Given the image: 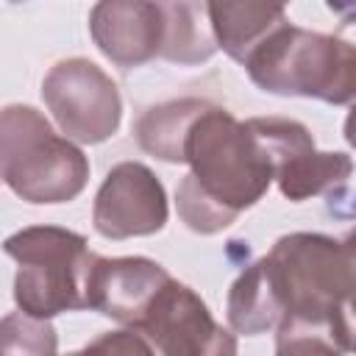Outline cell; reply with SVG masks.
Instances as JSON below:
<instances>
[{
  "label": "cell",
  "instance_id": "4",
  "mask_svg": "<svg viewBox=\"0 0 356 356\" xmlns=\"http://www.w3.org/2000/svg\"><path fill=\"white\" fill-rule=\"evenodd\" d=\"M264 278L278 300L281 323L303 320L334 325V317L353 289L345 250L325 234H286L259 259Z\"/></svg>",
  "mask_w": 356,
  "mask_h": 356
},
{
  "label": "cell",
  "instance_id": "11",
  "mask_svg": "<svg viewBox=\"0 0 356 356\" xmlns=\"http://www.w3.org/2000/svg\"><path fill=\"white\" fill-rule=\"evenodd\" d=\"M170 278L159 261L145 256H97L89 278V309L131 328Z\"/></svg>",
  "mask_w": 356,
  "mask_h": 356
},
{
  "label": "cell",
  "instance_id": "2",
  "mask_svg": "<svg viewBox=\"0 0 356 356\" xmlns=\"http://www.w3.org/2000/svg\"><path fill=\"white\" fill-rule=\"evenodd\" d=\"M3 250L17 261L14 300L19 312L50 320L89 309V278L97 253L89 250L81 234L58 225H31L11 234Z\"/></svg>",
  "mask_w": 356,
  "mask_h": 356
},
{
  "label": "cell",
  "instance_id": "15",
  "mask_svg": "<svg viewBox=\"0 0 356 356\" xmlns=\"http://www.w3.org/2000/svg\"><path fill=\"white\" fill-rule=\"evenodd\" d=\"M167 11V42L161 58L175 64L209 61L217 50V39L209 22L206 3H164Z\"/></svg>",
  "mask_w": 356,
  "mask_h": 356
},
{
  "label": "cell",
  "instance_id": "19",
  "mask_svg": "<svg viewBox=\"0 0 356 356\" xmlns=\"http://www.w3.org/2000/svg\"><path fill=\"white\" fill-rule=\"evenodd\" d=\"M67 356H156V350L139 331L120 328V331L97 334L89 345H83L81 350H72Z\"/></svg>",
  "mask_w": 356,
  "mask_h": 356
},
{
  "label": "cell",
  "instance_id": "21",
  "mask_svg": "<svg viewBox=\"0 0 356 356\" xmlns=\"http://www.w3.org/2000/svg\"><path fill=\"white\" fill-rule=\"evenodd\" d=\"M342 250H345V259L350 264V273H353V284H356V225L345 234V239H339Z\"/></svg>",
  "mask_w": 356,
  "mask_h": 356
},
{
  "label": "cell",
  "instance_id": "6",
  "mask_svg": "<svg viewBox=\"0 0 356 356\" xmlns=\"http://www.w3.org/2000/svg\"><path fill=\"white\" fill-rule=\"evenodd\" d=\"M42 97L67 139L100 145L117 134L122 97L117 83L89 58H64L42 81Z\"/></svg>",
  "mask_w": 356,
  "mask_h": 356
},
{
  "label": "cell",
  "instance_id": "18",
  "mask_svg": "<svg viewBox=\"0 0 356 356\" xmlns=\"http://www.w3.org/2000/svg\"><path fill=\"white\" fill-rule=\"evenodd\" d=\"M328 8L339 14V25L334 31L339 56V86L334 106H345L356 100V3H328Z\"/></svg>",
  "mask_w": 356,
  "mask_h": 356
},
{
  "label": "cell",
  "instance_id": "17",
  "mask_svg": "<svg viewBox=\"0 0 356 356\" xmlns=\"http://www.w3.org/2000/svg\"><path fill=\"white\" fill-rule=\"evenodd\" d=\"M275 356H342L331 325L284 320L275 328Z\"/></svg>",
  "mask_w": 356,
  "mask_h": 356
},
{
  "label": "cell",
  "instance_id": "12",
  "mask_svg": "<svg viewBox=\"0 0 356 356\" xmlns=\"http://www.w3.org/2000/svg\"><path fill=\"white\" fill-rule=\"evenodd\" d=\"M206 11L217 47L242 67L270 33L289 22L286 8L273 3H206Z\"/></svg>",
  "mask_w": 356,
  "mask_h": 356
},
{
  "label": "cell",
  "instance_id": "20",
  "mask_svg": "<svg viewBox=\"0 0 356 356\" xmlns=\"http://www.w3.org/2000/svg\"><path fill=\"white\" fill-rule=\"evenodd\" d=\"M331 331H334V337H337L342 350L356 353V284L348 292V298L342 300V306H339V312L334 317Z\"/></svg>",
  "mask_w": 356,
  "mask_h": 356
},
{
  "label": "cell",
  "instance_id": "22",
  "mask_svg": "<svg viewBox=\"0 0 356 356\" xmlns=\"http://www.w3.org/2000/svg\"><path fill=\"white\" fill-rule=\"evenodd\" d=\"M345 142L356 150V103L350 106V111H348V117H345Z\"/></svg>",
  "mask_w": 356,
  "mask_h": 356
},
{
  "label": "cell",
  "instance_id": "3",
  "mask_svg": "<svg viewBox=\"0 0 356 356\" xmlns=\"http://www.w3.org/2000/svg\"><path fill=\"white\" fill-rule=\"evenodd\" d=\"M0 172L28 203H67L89 181V159L58 136L33 106H6L0 114Z\"/></svg>",
  "mask_w": 356,
  "mask_h": 356
},
{
  "label": "cell",
  "instance_id": "5",
  "mask_svg": "<svg viewBox=\"0 0 356 356\" xmlns=\"http://www.w3.org/2000/svg\"><path fill=\"white\" fill-rule=\"evenodd\" d=\"M250 81L270 95L337 100L339 56L334 33L306 31L292 22L270 33L245 61Z\"/></svg>",
  "mask_w": 356,
  "mask_h": 356
},
{
  "label": "cell",
  "instance_id": "13",
  "mask_svg": "<svg viewBox=\"0 0 356 356\" xmlns=\"http://www.w3.org/2000/svg\"><path fill=\"white\" fill-rule=\"evenodd\" d=\"M206 106H209V100H200V97H181V100H167V103L150 106L134 122L136 145L161 161L184 164L186 134Z\"/></svg>",
  "mask_w": 356,
  "mask_h": 356
},
{
  "label": "cell",
  "instance_id": "14",
  "mask_svg": "<svg viewBox=\"0 0 356 356\" xmlns=\"http://www.w3.org/2000/svg\"><path fill=\"white\" fill-rule=\"evenodd\" d=\"M225 314H228V325L245 337H256V334H264V331H273L281 325L278 300H275L259 261L245 267L236 275V281L231 284L228 300H225Z\"/></svg>",
  "mask_w": 356,
  "mask_h": 356
},
{
  "label": "cell",
  "instance_id": "9",
  "mask_svg": "<svg viewBox=\"0 0 356 356\" xmlns=\"http://www.w3.org/2000/svg\"><path fill=\"white\" fill-rule=\"evenodd\" d=\"M167 217H170V206H167L164 184L142 161L114 164L106 172L92 206L95 231L106 239L159 234Z\"/></svg>",
  "mask_w": 356,
  "mask_h": 356
},
{
  "label": "cell",
  "instance_id": "16",
  "mask_svg": "<svg viewBox=\"0 0 356 356\" xmlns=\"http://www.w3.org/2000/svg\"><path fill=\"white\" fill-rule=\"evenodd\" d=\"M58 337L50 320L11 312L0 323V356H58Z\"/></svg>",
  "mask_w": 356,
  "mask_h": 356
},
{
  "label": "cell",
  "instance_id": "1",
  "mask_svg": "<svg viewBox=\"0 0 356 356\" xmlns=\"http://www.w3.org/2000/svg\"><path fill=\"white\" fill-rule=\"evenodd\" d=\"M184 164H189V172L175 192L178 217L203 236L234 225L275 181L273 159L248 120L242 122L214 103L192 122L184 142Z\"/></svg>",
  "mask_w": 356,
  "mask_h": 356
},
{
  "label": "cell",
  "instance_id": "10",
  "mask_svg": "<svg viewBox=\"0 0 356 356\" xmlns=\"http://www.w3.org/2000/svg\"><path fill=\"white\" fill-rule=\"evenodd\" d=\"M89 33L97 50L117 67L131 70L161 58L167 42L164 3L106 0L89 14Z\"/></svg>",
  "mask_w": 356,
  "mask_h": 356
},
{
  "label": "cell",
  "instance_id": "8",
  "mask_svg": "<svg viewBox=\"0 0 356 356\" xmlns=\"http://www.w3.org/2000/svg\"><path fill=\"white\" fill-rule=\"evenodd\" d=\"M248 125L267 147L275 167V184L281 195L292 203L325 195L342 186L353 172V161L348 153L317 150L312 131L298 120L250 117Z\"/></svg>",
  "mask_w": 356,
  "mask_h": 356
},
{
  "label": "cell",
  "instance_id": "7",
  "mask_svg": "<svg viewBox=\"0 0 356 356\" xmlns=\"http://www.w3.org/2000/svg\"><path fill=\"white\" fill-rule=\"evenodd\" d=\"M131 328L150 342L156 356H236V337L211 317L192 286L175 278L156 292Z\"/></svg>",
  "mask_w": 356,
  "mask_h": 356
}]
</instances>
